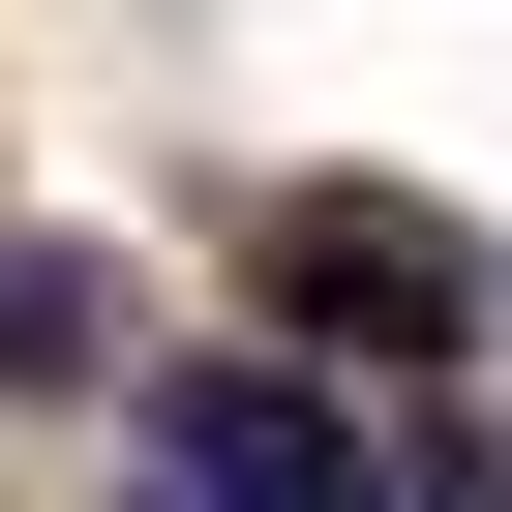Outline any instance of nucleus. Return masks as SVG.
Returning <instances> with one entry per match:
<instances>
[{
    "instance_id": "1",
    "label": "nucleus",
    "mask_w": 512,
    "mask_h": 512,
    "mask_svg": "<svg viewBox=\"0 0 512 512\" xmlns=\"http://www.w3.org/2000/svg\"><path fill=\"white\" fill-rule=\"evenodd\" d=\"M272 302H302V332H482V241L392 211V181H302V211H272Z\"/></svg>"
},
{
    "instance_id": "2",
    "label": "nucleus",
    "mask_w": 512,
    "mask_h": 512,
    "mask_svg": "<svg viewBox=\"0 0 512 512\" xmlns=\"http://www.w3.org/2000/svg\"><path fill=\"white\" fill-rule=\"evenodd\" d=\"M181 512H362V422L302 362H181Z\"/></svg>"
},
{
    "instance_id": "3",
    "label": "nucleus",
    "mask_w": 512,
    "mask_h": 512,
    "mask_svg": "<svg viewBox=\"0 0 512 512\" xmlns=\"http://www.w3.org/2000/svg\"><path fill=\"white\" fill-rule=\"evenodd\" d=\"M91 332H121V272H91V241H0V362H31V392H91Z\"/></svg>"
}]
</instances>
